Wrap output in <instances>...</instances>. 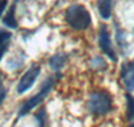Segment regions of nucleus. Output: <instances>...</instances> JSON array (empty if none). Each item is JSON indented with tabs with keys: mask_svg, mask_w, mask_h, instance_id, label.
Returning <instances> with one entry per match:
<instances>
[{
	"mask_svg": "<svg viewBox=\"0 0 134 127\" xmlns=\"http://www.w3.org/2000/svg\"><path fill=\"white\" fill-rule=\"evenodd\" d=\"M5 50H7V48H0V60H2V57H3V55H4Z\"/></svg>",
	"mask_w": 134,
	"mask_h": 127,
	"instance_id": "obj_17",
	"label": "nucleus"
},
{
	"mask_svg": "<svg viewBox=\"0 0 134 127\" xmlns=\"http://www.w3.org/2000/svg\"><path fill=\"white\" fill-rule=\"evenodd\" d=\"M66 62H67V55L66 54H57V55L51 56L48 59V66L54 71H59L66 64Z\"/></svg>",
	"mask_w": 134,
	"mask_h": 127,
	"instance_id": "obj_8",
	"label": "nucleus"
},
{
	"mask_svg": "<svg viewBox=\"0 0 134 127\" xmlns=\"http://www.w3.org/2000/svg\"><path fill=\"white\" fill-rule=\"evenodd\" d=\"M126 100H127V110H126V118L127 120L134 119V96L131 94H126Z\"/></svg>",
	"mask_w": 134,
	"mask_h": 127,
	"instance_id": "obj_10",
	"label": "nucleus"
},
{
	"mask_svg": "<svg viewBox=\"0 0 134 127\" xmlns=\"http://www.w3.org/2000/svg\"><path fill=\"white\" fill-rule=\"evenodd\" d=\"M66 21L71 28L76 31L86 30L91 24V16L87 8L82 4H71L66 9Z\"/></svg>",
	"mask_w": 134,
	"mask_h": 127,
	"instance_id": "obj_1",
	"label": "nucleus"
},
{
	"mask_svg": "<svg viewBox=\"0 0 134 127\" xmlns=\"http://www.w3.org/2000/svg\"><path fill=\"white\" fill-rule=\"evenodd\" d=\"M129 127H134V123H133V124H130V126H129Z\"/></svg>",
	"mask_w": 134,
	"mask_h": 127,
	"instance_id": "obj_18",
	"label": "nucleus"
},
{
	"mask_svg": "<svg viewBox=\"0 0 134 127\" xmlns=\"http://www.w3.org/2000/svg\"><path fill=\"white\" fill-rule=\"evenodd\" d=\"M111 7H113V0H98V11L102 19L107 20L111 16Z\"/></svg>",
	"mask_w": 134,
	"mask_h": 127,
	"instance_id": "obj_7",
	"label": "nucleus"
},
{
	"mask_svg": "<svg viewBox=\"0 0 134 127\" xmlns=\"http://www.w3.org/2000/svg\"><path fill=\"white\" fill-rule=\"evenodd\" d=\"M7 3H8V0H0V16L3 15L4 9H5V7H7Z\"/></svg>",
	"mask_w": 134,
	"mask_h": 127,
	"instance_id": "obj_16",
	"label": "nucleus"
},
{
	"mask_svg": "<svg viewBox=\"0 0 134 127\" xmlns=\"http://www.w3.org/2000/svg\"><path fill=\"white\" fill-rule=\"evenodd\" d=\"M88 110L94 115H105L111 110V96L105 91L93 92L88 99Z\"/></svg>",
	"mask_w": 134,
	"mask_h": 127,
	"instance_id": "obj_3",
	"label": "nucleus"
},
{
	"mask_svg": "<svg viewBox=\"0 0 134 127\" xmlns=\"http://www.w3.org/2000/svg\"><path fill=\"white\" fill-rule=\"evenodd\" d=\"M12 38V33L8 31H0V48H7L9 40Z\"/></svg>",
	"mask_w": 134,
	"mask_h": 127,
	"instance_id": "obj_12",
	"label": "nucleus"
},
{
	"mask_svg": "<svg viewBox=\"0 0 134 127\" xmlns=\"http://www.w3.org/2000/svg\"><path fill=\"white\" fill-rule=\"evenodd\" d=\"M98 44L100 50L103 51V54H106L111 60L117 62V55H115V51L111 47V38H110V32L107 30L106 26H102L100 27V31H99V35H98Z\"/></svg>",
	"mask_w": 134,
	"mask_h": 127,
	"instance_id": "obj_5",
	"label": "nucleus"
},
{
	"mask_svg": "<svg viewBox=\"0 0 134 127\" xmlns=\"http://www.w3.org/2000/svg\"><path fill=\"white\" fill-rule=\"evenodd\" d=\"M5 94H7V90L4 88V86H3V83H2V79H0V103L4 100Z\"/></svg>",
	"mask_w": 134,
	"mask_h": 127,
	"instance_id": "obj_15",
	"label": "nucleus"
},
{
	"mask_svg": "<svg viewBox=\"0 0 134 127\" xmlns=\"http://www.w3.org/2000/svg\"><path fill=\"white\" fill-rule=\"evenodd\" d=\"M3 24L7 26L8 28H18V21L15 19V5L11 7L7 15L3 18Z\"/></svg>",
	"mask_w": 134,
	"mask_h": 127,
	"instance_id": "obj_9",
	"label": "nucleus"
},
{
	"mask_svg": "<svg viewBox=\"0 0 134 127\" xmlns=\"http://www.w3.org/2000/svg\"><path fill=\"white\" fill-rule=\"evenodd\" d=\"M54 78H47L44 82L42 83V87H40V90L36 92V95H34L32 98H30L28 100H26L24 103H23V106L20 107V110H19V115L18 117L19 118H21V117H24L26 114H28L32 108H35L36 106H39L40 103L47 98V95L50 94V91H51V88H52V86H54Z\"/></svg>",
	"mask_w": 134,
	"mask_h": 127,
	"instance_id": "obj_2",
	"label": "nucleus"
},
{
	"mask_svg": "<svg viewBox=\"0 0 134 127\" xmlns=\"http://www.w3.org/2000/svg\"><path fill=\"white\" fill-rule=\"evenodd\" d=\"M117 43L119 44V45H124V42H125V39H126V36H125V33L122 32L121 30H117Z\"/></svg>",
	"mask_w": 134,
	"mask_h": 127,
	"instance_id": "obj_13",
	"label": "nucleus"
},
{
	"mask_svg": "<svg viewBox=\"0 0 134 127\" xmlns=\"http://www.w3.org/2000/svg\"><path fill=\"white\" fill-rule=\"evenodd\" d=\"M39 74H40V66L39 64H32L30 67V70L21 76L20 82L18 83V87H16L18 94H24L27 90H30L34 86V83H35V80L39 76Z\"/></svg>",
	"mask_w": 134,
	"mask_h": 127,
	"instance_id": "obj_4",
	"label": "nucleus"
},
{
	"mask_svg": "<svg viewBox=\"0 0 134 127\" xmlns=\"http://www.w3.org/2000/svg\"><path fill=\"white\" fill-rule=\"evenodd\" d=\"M91 64H93L94 67H97V66H100V67H106V63H105V60H103L100 56H97L94 60H91Z\"/></svg>",
	"mask_w": 134,
	"mask_h": 127,
	"instance_id": "obj_14",
	"label": "nucleus"
},
{
	"mask_svg": "<svg viewBox=\"0 0 134 127\" xmlns=\"http://www.w3.org/2000/svg\"><path fill=\"white\" fill-rule=\"evenodd\" d=\"M35 119L38 122V127H46L47 123V111L44 107H40L39 111L35 114Z\"/></svg>",
	"mask_w": 134,
	"mask_h": 127,
	"instance_id": "obj_11",
	"label": "nucleus"
},
{
	"mask_svg": "<svg viewBox=\"0 0 134 127\" xmlns=\"http://www.w3.org/2000/svg\"><path fill=\"white\" fill-rule=\"evenodd\" d=\"M121 78L127 91H134V60L122 66Z\"/></svg>",
	"mask_w": 134,
	"mask_h": 127,
	"instance_id": "obj_6",
	"label": "nucleus"
}]
</instances>
